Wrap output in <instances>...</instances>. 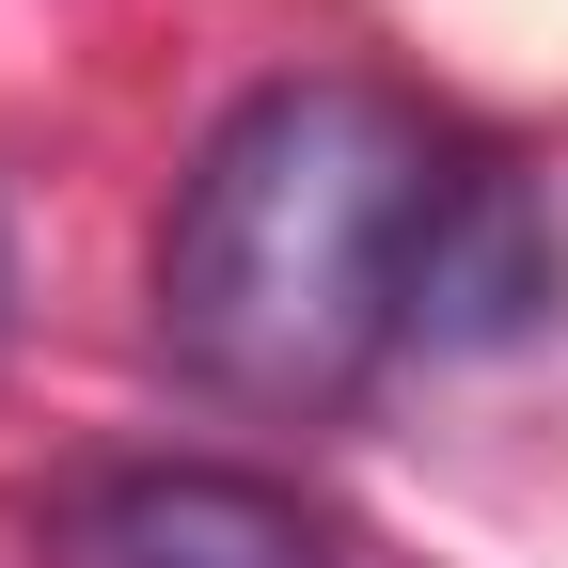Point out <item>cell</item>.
Segmentation results:
<instances>
[{
  "mask_svg": "<svg viewBox=\"0 0 568 568\" xmlns=\"http://www.w3.org/2000/svg\"><path fill=\"white\" fill-rule=\"evenodd\" d=\"M537 301H552L537 190L521 174H458L443 190V237H426V284H410V347H506Z\"/></svg>",
  "mask_w": 568,
  "mask_h": 568,
  "instance_id": "3",
  "label": "cell"
},
{
  "mask_svg": "<svg viewBox=\"0 0 568 568\" xmlns=\"http://www.w3.org/2000/svg\"><path fill=\"white\" fill-rule=\"evenodd\" d=\"M458 159L379 80H268L205 126L159 222V332L237 410H347L410 347Z\"/></svg>",
  "mask_w": 568,
  "mask_h": 568,
  "instance_id": "1",
  "label": "cell"
},
{
  "mask_svg": "<svg viewBox=\"0 0 568 568\" xmlns=\"http://www.w3.org/2000/svg\"><path fill=\"white\" fill-rule=\"evenodd\" d=\"M63 568H332V521L268 474L222 458H159L63 506Z\"/></svg>",
  "mask_w": 568,
  "mask_h": 568,
  "instance_id": "2",
  "label": "cell"
}]
</instances>
